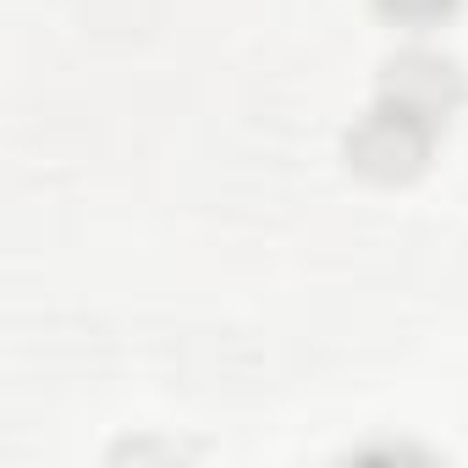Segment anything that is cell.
<instances>
[{
	"label": "cell",
	"instance_id": "obj_1",
	"mask_svg": "<svg viewBox=\"0 0 468 468\" xmlns=\"http://www.w3.org/2000/svg\"><path fill=\"white\" fill-rule=\"evenodd\" d=\"M435 138H441V116H424V111L380 94V105L347 133V160H353V171H364L375 182H408L424 171Z\"/></svg>",
	"mask_w": 468,
	"mask_h": 468
},
{
	"label": "cell",
	"instance_id": "obj_2",
	"mask_svg": "<svg viewBox=\"0 0 468 468\" xmlns=\"http://www.w3.org/2000/svg\"><path fill=\"white\" fill-rule=\"evenodd\" d=\"M380 94L446 122V111L463 100V83H457V67L441 61V56H402V61H391V78H386Z\"/></svg>",
	"mask_w": 468,
	"mask_h": 468
},
{
	"label": "cell",
	"instance_id": "obj_3",
	"mask_svg": "<svg viewBox=\"0 0 468 468\" xmlns=\"http://www.w3.org/2000/svg\"><path fill=\"white\" fill-rule=\"evenodd\" d=\"M375 12L386 23H402V28H430V23H446L457 12V0H375Z\"/></svg>",
	"mask_w": 468,
	"mask_h": 468
}]
</instances>
